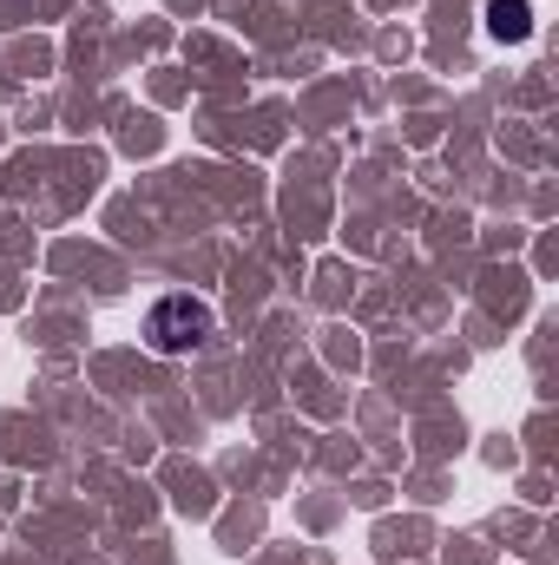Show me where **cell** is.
Returning a JSON list of instances; mask_svg holds the SVG:
<instances>
[{
	"label": "cell",
	"instance_id": "6da1fadb",
	"mask_svg": "<svg viewBox=\"0 0 559 565\" xmlns=\"http://www.w3.org/2000/svg\"><path fill=\"white\" fill-rule=\"evenodd\" d=\"M204 335H211V309H204V302L165 296V302L151 309V349H158V355H184V349L204 342Z\"/></svg>",
	"mask_w": 559,
	"mask_h": 565
},
{
	"label": "cell",
	"instance_id": "7a4b0ae2",
	"mask_svg": "<svg viewBox=\"0 0 559 565\" xmlns=\"http://www.w3.org/2000/svg\"><path fill=\"white\" fill-rule=\"evenodd\" d=\"M487 33L494 40H527L534 33V7L527 0H487Z\"/></svg>",
	"mask_w": 559,
	"mask_h": 565
}]
</instances>
